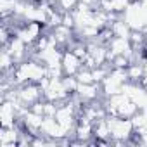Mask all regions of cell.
Segmentation results:
<instances>
[{"mask_svg":"<svg viewBox=\"0 0 147 147\" xmlns=\"http://www.w3.org/2000/svg\"><path fill=\"white\" fill-rule=\"evenodd\" d=\"M109 131H111V138L116 140H126L133 135L135 126L131 123V118H121V116H106Z\"/></svg>","mask_w":147,"mask_h":147,"instance_id":"6da1fadb","label":"cell"},{"mask_svg":"<svg viewBox=\"0 0 147 147\" xmlns=\"http://www.w3.org/2000/svg\"><path fill=\"white\" fill-rule=\"evenodd\" d=\"M61 66H62V71H64V76H75L76 73L82 69L83 61H82L78 55H75L69 49H66L64 54H62Z\"/></svg>","mask_w":147,"mask_h":147,"instance_id":"7a4b0ae2","label":"cell"},{"mask_svg":"<svg viewBox=\"0 0 147 147\" xmlns=\"http://www.w3.org/2000/svg\"><path fill=\"white\" fill-rule=\"evenodd\" d=\"M126 75H128V80L131 83H140V80L144 76V64H142V61L130 62V66L126 67Z\"/></svg>","mask_w":147,"mask_h":147,"instance_id":"3957f363","label":"cell"},{"mask_svg":"<svg viewBox=\"0 0 147 147\" xmlns=\"http://www.w3.org/2000/svg\"><path fill=\"white\" fill-rule=\"evenodd\" d=\"M109 28L113 30V35H114V36H121V38H128L130 33H131V28L125 23L123 18H119V19H116L114 23H111Z\"/></svg>","mask_w":147,"mask_h":147,"instance_id":"277c9868","label":"cell"},{"mask_svg":"<svg viewBox=\"0 0 147 147\" xmlns=\"http://www.w3.org/2000/svg\"><path fill=\"white\" fill-rule=\"evenodd\" d=\"M76 80L80 82V83H95V78H94V73H92V69H88V67H85V66H82V69L76 73Z\"/></svg>","mask_w":147,"mask_h":147,"instance_id":"5b68a950","label":"cell"},{"mask_svg":"<svg viewBox=\"0 0 147 147\" xmlns=\"http://www.w3.org/2000/svg\"><path fill=\"white\" fill-rule=\"evenodd\" d=\"M78 4H80V0H57L55 9H59L61 12H71L76 9Z\"/></svg>","mask_w":147,"mask_h":147,"instance_id":"8992f818","label":"cell"}]
</instances>
